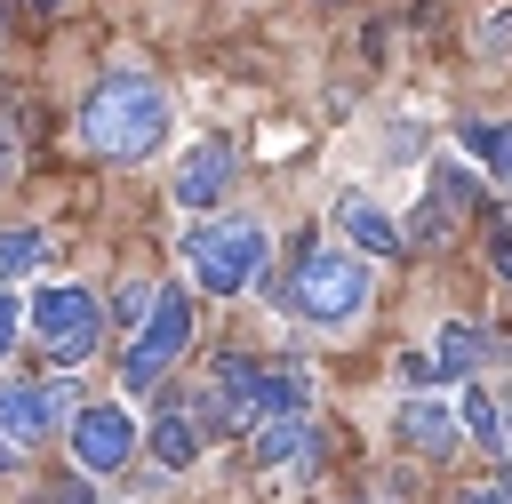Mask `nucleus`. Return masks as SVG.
<instances>
[{
  "instance_id": "obj_1",
  "label": "nucleus",
  "mask_w": 512,
  "mask_h": 504,
  "mask_svg": "<svg viewBox=\"0 0 512 504\" xmlns=\"http://www.w3.org/2000/svg\"><path fill=\"white\" fill-rule=\"evenodd\" d=\"M80 136H88L104 160H144V152H160V136H168V96H160L152 80H136V72H112V80L88 88Z\"/></svg>"
},
{
  "instance_id": "obj_2",
  "label": "nucleus",
  "mask_w": 512,
  "mask_h": 504,
  "mask_svg": "<svg viewBox=\"0 0 512 504\" xmlns=\"http://www.w3.org/2000/svg\"><path fill=\"white\" fill-rule=\"evenodd\" d=\"M264 224L256 216H200L192 232H184V264H192V280L208 288V296H240L248 280H256V264H264Z\"/></svg>"
},
{
  "instance_id": "obj_3",
  "label": "nucleus",
  "mask_w": 512,
  "mask_h": 504,
  "mask_svg": "<svg viewBox=\"0 0 512 504\" xmlns=\"http://www.w3.org/2000/svg\"><path fill=\"white\" fill-rule=\"evenodd\" d=\"M368 304V264L352 248H304L296 280H288V312H304L312 328H344Z\"/></svg>"
},
{
  "instance_id": "obj_4",
  "label": "nucleus",
  "mask_w": 512,
  "mask_h": 504,
  "mask_svg": "<svg viewBox=\"0 0 512 504\" xmlns=\"http://www.w3.org/2000/svg\"><path fill=\"white\" fill-rule=\"evenodd\" d=\"M24 320H32V336L72 368V360H88L96 352V328H104V304L80 288V280H56V288H40L32 304H24Z\"/></svg>"
},
{
  "instance_id": "obj_5",
  "label": "nucleus",
  "mask_w": 512,
  "mask_h": 504,
  "mask_svg": "<svg viewBox=\"0 0 512 504\" xmlns=\"http://www.w3.org/2000/svg\"><path fill=\"white\" fill-rule=\"evenodd\" d=\"M184 336H192V304H184V288H160V296H152V312H144V328L128 336L120 384H128V392H152V384H160V376L176 368Z\"/></svg>"
},
{
  "instance_id": "obj_6",
  "label": "nucleus",
  "mask_w": 512,
  "mask_h": 504,
  "mask_svg": "<svg viewBox=\"0 0 512 504\" xmlns=\"http://www.w3.org/2000/svg\"><path fill=\"white\" fill-rule=\"evenodd\" d=\"M72 400H80V368H56L48 384H0V432H8V448H32V440H56L64 432V416H72Z\"/></svg>"
},
{
  "instance_id": "obj_7",
  "label": "nucleus",
  "mask_w": 512,
  "mask_h": 504,
  "mask_svg": "<svg viewBox=\"0 0 512 504\" xmlns=\"http://www.w3.org/2000/svg\"><path fill=\"white\" fill-rule=\"evenodd\" d=\"M256 392H264V368H256L248 352H224V360H216V384H208V400H200V424L248 432V424H256Z\"/></svg>"
},
{
  "instance_id": "obj_8",
  "label": "nucleus",
  "mask_w": 512,
  "mask_h": 504,
  "mask_svg": "<svg viewBox=\"0 0 512 504\" xmlns=\"http://www.w3.org/2000/svg\"><path fill=\"white\" fill-rule=\"evenodd\" d=\"M72 456H80L88 472H120V464L136 456L128 408H80V416H72Z\"/></svg>"
},
{
  "instance_id": "obj_9",
  "label": "nucleus",
  "mask_w": 512,
  "mask_h": 504,
  "mask_svg": "<svg viewBox=\"0 0 512 504\" xmlns=\"http://www.w3.org/2000/svg\"><path fill=\"white\" fill-rule=\"evenodd\" d=\"M224 184H232V152H224L216 136H208V144H192V152L176 160V176H168L176 208H192V216H200V208H216V200H224Z\"/></svg>"
},
{
  "instance_id": "obj_10",
  "label": "nucleus",
  "mask_w": 512,
  "mask_h": 504,
  "mask_svg": "<svg viewBox=\"0 0 512 504\" xmlns=\"http://www.w3.org/2000/svg\"><path fill=\"white\" fill-rule=\"evenodd\" d=\"M336 232H344L360 256H392V248H408V232H400L368 192H336Z\"/></svg>"
},
{
  "instance_id": "obj_11",
  "label": "nucleus",
  "mask_w": 512,
  "mask_h": 504,
  "mask_svg": "<svg viewBox=\"0 0 512 504\" xmlns=\"http://www.w3.org/2000/svg\"><path fill=\"white\" fill-rule=\"evenodd\" d=\"M400 440L424 448V456H448V448H456V408H448V400H408V408H400Z\"/></svg>"
},
{
  "instance_id": "obj_12",
  "label": "nucleus",
  "mask_w": 512,
  "mask_h": 504,
  "mask_svg": "<svg viewBox=\"0 0 512 504\" xmlns=\"http://www.w3.org/2000/svg\"><path fill=\"white\" fill-rule=\"evenodd\" d=\"M200 440H208V432H192V408H184V400H160V416H152V456H160L168 472H184V464L200 456Z\"/></svg>"
},
{
  "instance_id": "obj_13",
  "label": "nucleus",
  "mask_w": 512,
  "mask_h": 504,
  "mask_svg": "<svg viewBox=\"0 0 512 504\" xmlns=\"http://www.w3.org/2000/svg\"><path fill=\"white\" fill-rule=\"evenodd\" d=\"M248 448H256V464L312 456V416H256V424H248Z\"/></svg>"
},
{
  "instance_id": "obj_14",
  "label": "nucleus",
  "mask_w": 512,
  "mask_h": 504,
  "mask_svg": "<svg viewBox=\"0 0 512 504\" xmlns=\"http://www.w3.org/2000/svg\"><path fill=\"white\" fill-rule=\"evenodd\" d=\"M40 256H48V232H0V288H16L24 272H40Z\"/></svg>"
},
{
  "instance_id": "obj_15",
  "label": "nucleus",
  "mask_w": 512,
  "mask_h": 504,
  "mask_svg": "<svg viewBox=\"0 0 512 504\" xmlns=\"http://www.w3.org/2000/svg\"><path fill=\"white\" fill-rule=\"evenodd\" d=\"M472 200H480L472 168H464V160H440V168H432V208L448 216V208H472Z\"/></svg>"
},
{
  "instance_id": "obj_16",
  "label": "nucleus",
  "mask_w": 512,
  "mask_h": 504,
  "mask_svg": "<svg viewBox=\"0 0 512 504\" xmlns=\"http://www.w3.org/2000/svg\"><path fill=\"white\" fill-rule=\"evenodd\" d=\"M464 144H472V152L488 160V176L512 192V120H504V128H464Z\"/></svg>"
},
{
  "instance_id": "obj_17",
  "label": "nucleus",
  "mask_w": 512,
  "mask_h": 504,
  "mask_svg": "<svg viewBox=\"0 0 512 504\" xmlns=\"http://www.w3.org/2000/svg\"><path fill=\"white\" fill-rule=\"evenodd\" d=\"M464 368H480V328L448 320V328H440V376H464Z\"/></svg>"
},
{
  "instance_id": "obj_18",
  "label": "nucleus",
  "mask_w": 512,
  "mask_h": 504,
  "mask_svg": "<svg viewBox=\"0 0 512 504\" xmlns=\"http://www.w3.org/2000/svg\"><path fill=\"white\" fill-rule=\"evenodd\" d=\"M456 408H464V432H472V440H496V392H480V384H472ZM496 448H504V440H496Z\"/></svg>"
},
{
  "instance_id": "obj_19",
  "label": "nucleus",
  "mask_w": 512,
  "mask_h": 504,
  "mask_svg": "<svg viewBox=\"0 0 512 504\" xmlns=\"http://www.w3.org/2000/svg\"><path fill=\"white\" fill-rule=\"evenodd\" d=\"M152 296H160V288H144V280H128V288H120V304H112V312L128 320V336L144 328V312H152Z\"/></svg>"
},
{
  "instance_id": "obj_20",
  "label": "nucleus",
  "mask_w": 512,
  "mask_h": 504,
  "mask_svg": "<svg viewBox=\"0 0 512 504\" xmlns=\"http://www.w3.org/2000/svg\"><path fill=\"white\" fill-rule=\"evenodd\" d=\"M464 504H512V472H488V480H472V488H464Z\"/></svg>"
},
{
  "instance_id": "obj_21",
  "label": "nucleus",
  "mask_w": 512,
  "mask_h": 504,
  "mask_svg": "<svg viewBox=\"0 0 512 504\" xmlns=\"http://www.w3.org/2000/svg\"><path fill=\"white\" fill-rule=\"evenodd\" d=\"M16 328H24V296H16V288H0V360H8Z\"/></svg>"
},
{
  "instance_id": "obj_22",
  "label": "nucleus",
  "mask_w": 512,
  "mask_h": 504,
  "mask_svg": "<svg viewBox=\"0 0 512 504\" xmlns=\"http://www.w3.org/2000/svg\"><path fill=\"white\" fill-rule=\"evenodd\" d=\"M40 504H96V488H88V480H56Z\"/></svg>"
},
{
  "instance_id": "obj_23",
  "label": "nucleus",
  "mask_w": 512,
  "mask_h": 504,
  "mask_svg": "<svg viewBox=\"0 0 512 504\" xmlns=\"http://www.w3.org/2000/svg\"><path fill=\"white\" fill-rule=\"evenodd\" d=\"M16 168H24V152H16V136H8V128H0V192H8V184H16Z\"/></svg>"
},
{
  "instance_id": "obj_24",
  "label": "nucleus",
  "mask_w": 512,
  "mask_h": 504,
  "mask_svg": "<svg viewBox=\"0 0 512 504\" xmlns=\"http://www.w3.org/2000/svg\"><path fill=\"white\" fill-rule=\"evenodd\" d=\"M400 376H408V384H432V376H440V360H424V352H408V360H400Z\"/></svg>"
},
{
  "instance_id": "obj_25",
  "label": "nucleus",
  "mask_w": 512,
  "mask_h": 504,
  "mask_svg": "<svg viewBox=\"0 0 512 504\" xmlns=\"http://www.w3.org/2000/svg\"><path fill=\"white\" fill-rule=\"evenodd\" d=\"M496 440H504V448H512V392H504V400H496Z\"/></svg>"
},
{
  "instance_id": "obj_26",
  "label": "nucleus",
  "mask_w": 512,
  "mask_h": 504,
  "mask_svg": "<svg viewBox=\"0 0 512 504\" xmlns=\"http://www.w3.org/2000/svg\"><path fill=\"white\" fill-rule=\"evenodd\" d=\"M496 272L512 280V232H496Z\"/></svg>"
},
{
  "instance_id": "obj_27",
  "label": "nucleus",
  "mask_w": 512,
  "mask_h": 504,
  "mask_svg": "<svg viewBox=\"0 0 512 504\" xmlns=\"http://www.w3.org/2000/svg\"><path fill=\"white\" fill-rule=\"evenodd\" d=\"M8 464H16V448H8V440H0V472H8Z\"/></svg>"
},
{
  "instance_id": "obj_28",
  "label": "nucleus",
  "mask_w": 512,
  "mask_h": 504,
  "mask_svg": "<svg viewBox=\"0 0 512 504\" xmlns=\"http://www.w3.org/2000/svg\"><path fill=\"white\" fill-rule=\"evenodd\" d=\"M32 8H40V16H56V8H64V0H32Z\"/></svg>"
}]
</instances>
